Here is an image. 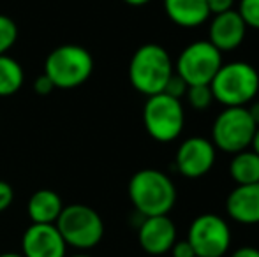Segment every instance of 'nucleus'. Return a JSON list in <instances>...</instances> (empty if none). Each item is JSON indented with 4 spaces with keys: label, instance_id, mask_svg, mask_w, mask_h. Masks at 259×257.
<instances>
[{
    "label": "nucleus",
    "instance_id": "f257e3e1",
    "mask_svg": "<svg viewBox=\"0 0 259 257\" xmlns=\"http://www.w3.org/2000/svg\"><path fill=\"white\" fill-rule=\"evenodd\" d=\"M129 199L141 217L167 215L177 202V187L159 169H141L129 182Z\"/></svg>",
    "mask_w": 259,
    "mask_h": 257
},
{
    "label": "nucleus",
    "instance_id": "f03ea898",
    "mask_svg": "<svg viewBox=\"0 0 259 257\" xmlns=\"http://www.w3.org/2000/svg\"><path fill=\"white\" fill-rule=\"evenodd\" d=\"M175 72L169 53L155 42L143 44L134 52L129 64V81L143 95L162 93L167 79Z\"/></svg>",
    "mask_w": 259,
    "mask_h": 257
},
{
    "label": "nucleus",
    "instance_id": "7ed1b4c3",
    "mask_svg": "<svg viewBox=\"0 0 259 257\" xmlns=\"http://www.w3.org/2000/svg\"><path fill=\"white\" fill-rule=\"evenodd\" d=\"M210 88L213 99L224 108H245L259 92V72L247 62L222 64Z\"/></svg>",
    "mask_w": 259,
    "mask_h": 257
},
{
    "label": "nucleus",
    "instance_id": "20e7f679",
    "mask_svg": "<svg viewBox=\"0 0 259 257\" xmlns=\"http://www.w3.org/2000/svg\"><path fill=\"white\" fill-rule=\"evenodd\" d=\"M94 72V59L79 44H62L55 48L45 62V74L55 88L72 90L89 81Z\"/></svg>",
    "mask_w": 259,
    "mask_h": 257
},
{
    "label": "nucleus",
    "instance_id": "39448f33",
    "mask_svg": "<svg viewBox=\"0 0 259 257\" xmlns=\"http://www.w3.org/2000/svg\"><path fill=\"white\" fill-rule=\"evenodd\" d=\"M67 247L89 250L103 241L104 222L94 208L87 204L64 206L60 217L55 222Z\"/></svg>",
    "mask_w": 259,
    "mask_h": 257
},
{
    "label": "nucleus",
    "instance_id": "423d86ee",
    "mask_svg": "<svg viewBox=\"0 0 259 257\" xmlns=\"http://www.w3.org/2000/svg\"><path fill=\"white\" fill-rule=\"evenodd\" d=\"M143 124L150 137L159 143L175 141L185 125V111L182 100L166 93L150 95L143 106Z\"/></svg>",
    "mask_w": 259,
    "mask_h": 257
},
{
    "label": "nucleus",
    "instance_id": "0eeeda50",
    "mask_svg": "<svg viewBox=\"0 0 259 257\" xmlns=\"http://www.w3.org/2000/svg\"><path fill=\"white\" fill-rule=\"evenodd\" d=\"M257 125L245 108H224L211 127V143L226 153H238L250 148Z\"/></svg>",
    "mask_w": 259,
    "mask_h": 257
},
{
    "label": "nucleus",
    "instance_id": "6e6552de",
    "mask_svg": "<svg viewBox=\"0 0 259 257\" xmlns=\"http://www.w3.org/2000/svg\"><path fill=\"white\" fill-rule=\"evenodd\" d=\"M187 241L196 257H222L231 247V229L221 215L203 213L189 226Z\"/></svg>",
    "mask_w": 259,
    "mask_h": 257
},
{
    "label": "nucleus",
    "instance_id": "1a4fd4ad",
    "mask_svg": "<svg viewBox=\"0 0 259 257\" xmlns=\"http://www.w3.org/2000/svg\"><path fill=\"white\" fill-rule=\"evenodd\" d=\"M222 53L208 41H194L182 49L177 60V74L191 85H210L221 69Z\"/></svg>",
    "mask_w": 259,
    "mask_h": 257
},
{
    "label": "nucleus",
    "instance_id": "9d476101",
    "mask_svg": "<svg viewBox=\"0 0 259 257\" xmlns=\"http://www.w3.org/2000/svg\"><path fill=\"white\" fill-rule=\"evenodd\" d=\"M215 153H217V148L210 139L201 136L187 137L178 146L175 164L178 173L185 178H201L213 168Z\"/></svg>",
    "mask_w": 259,
    "mask_h": 257
},
{
    "label": "nucleus",
    "instance_id": "9b49d317",
    "mask_svg": "<svg viewBox=\"0 0 259 257\" xmlns=\"http://www.w3.org/2000/svg\"><path fill=\"white\" fill-rule=\"evenodd\" d=\"M67 245L55 224H32L21 238L23 257H65Z\"/></svg>",
    "mask_w": 259,
    "mask_h": 257
},
{
    "label": "nucleus",
    "instance_id": "f8f14e48",
    "mask_svg": "<svg viewBox=\"0 0 259 257\" xmlns=\"http://www.w3.org/2000/svg\"><path fill=\"white\" fill-rule=\"evenodd\" d=\"M138 241L147 254L162 255L177 241V227L167 215L143 217V222L138 227Z\"/></svg>",
    "mask_w": 259,
    "mask_h": 257
},
{
    "label": "nucleus",
    "instance_id": "ddd939ff",
    "mask_svg": "<svg viewBox=\"0 0 259 257\" xmlns=\"http://www.w3.org/2000/svg\"><path fill=\"white\" fill-rule=\"evenodd\" d=\"M247 25L236 9L215 14L208 27V42L213 44L221 53L240 48L247 34Z\"/></svg>",
    "mask_w": 259,
    "mask_h": 257
},
{
    "label": "nucleus",
    "instance_id": "4468645a",
    "mask_svg": "<svg viewBox=\"0 0 259 257\" xmlns=\"http://www.w3.org/2000/svg\"><path fill=\"white\" fill-rule=\"evenodd\" d=\"M226 212L238 224H259V183L236 185L226 199Z\"/></svg>",
    "mask_w": 259,
    "mask_h": 257
},
{
    "label": "nucleus",
    "instance_id": "2eb2a0df",
    "mask_svg": "<svg viewBox=\"0 0 259 257\" xmlns=\"http://www.w3.org/2000/svg\"><path fill=\"white\" fill-rule=\"evenodd\" d=\"M164 11L175 25L194 28L211 16L206 0H164Z\"/></svg>",
    "mask_w": 259,
    "mask_h": 257
},
{
    "label": "nucleus",
    "instance_id": "dca6fc26",
    "mask_svg": "<svg viewBox=\"0 0 259 257\" xmlns=\"http://www.w3.org/2000/svg\"><path fill=\"white\" fill-rule=\"evenodd\" d=\"M64 210L62 197L55 190L41 189L28 199L27 213L32 224H55Z\"/></svg>",
    "mask_w": 259,
    "mask_h": 257
},
{
    "label": "nucleus",
    "instance_id": "f3484780",
    "mask_svg": "<svg viewBox=\"0 0 259 257\" xmlns=\"http://www.w3.org/2000/svg\"><path fill=\"white\" fill-rule=\"evenodd\" d=\"M229 176L236 185H250L259 183V155L252 148L233 155L229 162Z\"/></svg>",
    "mask_w": 259,
    "mask_h": 257
},
{
    "label": "nucleus",
    "instance_id": "a211bd4d",
    "mask_svg": "<svg viewBox=\"0 0 259 257\" xmlns=\"http://www.w3.org/2000/svg\"><path fill=\"white\" fill-rule=\"evenodd\" d=\"M25 83V72L20 62L7 55H0V97H9L20 92Z\"/></svg>",
    "mask_w": 259,
    "mask_h": 257
},
{
    "label": "nucleus",
    "instance_id": "6ab92c4d",
    "mask_svg": "<svg viewBox=\"0 0 259 257\" xmlns=\"http://www.w3.org/2000/svg\"><path fill=\"white\" fill-rule=\"evenodd\" d=\"M185 99L198 111L208 110L211 106V102L215 100L210 85H191L187 88V93H185Z\"/></svg>",
    "mask_w": 259,
    "mask_h": 257
},
{
    "label": "nucleus",
    "instance_id": "aec40b11",
    "mask_svg": "<svg viewBox=\"0 0 259 257\" xmlns=\"http://www.w3.org/2000/svg\"><path fill=\"white\" fill-rule=\"evenodd\" d=\"M18 41V25L13 18L0 14V55H7Z\"/></svg>",
    "mask_w": 259,
    "mask_h": 257
},
{
    "label": "nucleus",
    "instance_id": "412c9836",
    "mask_svg": "<svg viewBox=\"0 0 259 257\" xmlns=\"http://www.w3.org/2000/svg\"><path fill=\"white\" fill-rule=\"evenodd\" d=\"M236 11L247 27L259 30V0H240Z\"/></svg>",
    "mask_w": 259,
    "mask_h": 257
},
{
    "label": "nucleus",
    "instance_id": "4be33fe9",
    "mask_svg": "<svg viewBox=\"0 0 259 257\" xmlns=\"http://www.w3.org/2000/svg\"><path fill=\"white\" fill-rule=\"evenodd\" d=\"M187 88H189V85L185 83V79L182 78V76H178L177 72H173V74H171V78L167 79V83H166V86H164V92L162 93H166V95L175 97V99L180 100L182 97H185V93H187Z\"/></svg>",
    "mask_w": 259,
    "mask_h": 257
},
{
    "label": "nucleus",
    "instance_id": "5701e85b",
    "mask_svg": "<svg viewBox=\"0 0 259 257\" xmlns=\"http://www.w3.org/2000/svg\"><path fill=\"white\" fill-rule=\"evenodd\" d=\"M13 199H14L13 187L7 182H4V180H0V213L6 212V210L13 204Z\"/></svg>",
    "mask_w": 259,
    "mask_h": 257
},
{
    "label": "nucleus",
    "instance_id": "b1692460",
    "mask_svg": "<svg viewBox=\"0 0 259 257\" xmlns=\"http://www.w3.org/2000/svg\"><path fill=\"white\" fill-rule=\"evenodd\" d=\"M171 257H196L191 243L187 240H177L171 247Z\"/></svg>",
    "mask_w": 259,
    "mask_h": 257
},
{
    "label": "nucleus",
    "instance_id": "393cba45",
    "mask_svg": "<svg viewBox=\"0 0 259 257\" xmlns=\"http://www.w3.org/2000/svg\"><path fill=\"white\" fill-rule=\"evenodd\" d=\"M206 6L210 14H221V13H228L235 7V0H206Z\"/></svg>",
    "mask_w": 259,
    "mask_h": 257
},
{
    "label": "nucleus",
    "instance_id": "a878e982",
    "mask_svg": "<svg viewBox=\"0 0 259 257\" xmlns=\"http://www.w3.org/2000/svg\"><path fill=\"white\" fill-rule=\"evenodd\" d=\"M34 90L39 93V95H48L55 90V85L52 83V79L48 78L46 74H41L39 78H35L34 81Z\"/></svg>",
    "mask_w": 259,
    "mask_h": 257
},
{
    "label": "nucleus",
    "instance_id": "bb28decb",
    "mask_svg": "<svg viewBox=\"0 0 259 257\" xmlns=\"http://www.w3.org/2000/svg\"><path fill=\"white\" fill-rule=\"evenodd\" d=\"M231 257H259V248L254 247H240L231 254Z\"/></svg>",
    "mask_w": 259,
    "mask_h": 257
},
{
    "label": "nucleus",
    "instance_id": "cd10ccee",
    "mask_svg": "<svg viewBox=\"0 0 259 257\" xmlns=\"http://www.w3.org/2000/svg\"><path fill=\"white\" fill-rule=\"evenodd\" d=\"M249 104H250V106L247 108V111H249L252 122L259 127V100H256V102H249Z\"/></svg>",
    "mask_w": 259,
    "mask_h": 257
},
{
    "label": "nucleus",
    "instance_id": "c85d7f7f",
    "mask_svg": "<svg viewBox=\"0 0 259 257\" xmlns=\"http://www.w3.org/2000/svg\"><path fill=\"white\" fill-rule=\"evenodd\" d=\"M123 2H125L127 6L141 7V6H147V4H148V2H152V0H123Z\"/></svg>",
    "mask_w": 259,
    "mask_h": 257
},
{
    "label": "nucleus",
    "instance_id": "c756f323",
    "mask_svg": "<svg viewBox=\"0 0 259 257\" xmlns=\"http://www.w3.org/2000/svg\"><path fill=\"white\" fill-rule=\"evenodd\" d=\"M250 148H252V150L259 155V127L256 130V134H254V139H252V144H250Z\"/></svg>",
    "mask_w": 259,
    "mask_h": 257
},
{
    "label": "nucleus",
    "instance_id": "7c9ffc66",
    "mask_svg": "<svg viewBox=\"0 0 259 257\" xmlns=\"http://www.w3.org/2000/svg\"><path fill=\"white\" fill-rule=\"evenodd\" d=\"M0 257H23V255L16 254V252H6V254H0Z\"/></svg>",
    "mask_w": 259,
    "mask_h": 257
},
{
    "label": "nucleus",
    "instance_id": "2f4dec72",
    "mask_svg": "<svg viewBox=\"0 0 259 257\" xmlns=\"http://www.w3.org/2000/svg\"><path fill=\"white\" fill-rule=\"evenodd\" d=\"M71 257H92V255H87V254H76V255H71Z\"/></svg>",
    "mask_w": 259,
    "mask_h": 257
}]
</instances>
